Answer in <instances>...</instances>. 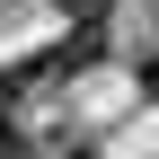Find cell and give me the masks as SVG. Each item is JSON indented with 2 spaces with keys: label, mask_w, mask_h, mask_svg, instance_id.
<instances>
[{
  "label": "cell",
  "mask_w": 159,
  "mask_h": 159,
  "mask_svg": "<svg viewBox=\"0 0 159 159\" xmlns=\"http://www.w3.org/2000/svg\"><path fill=\"white\" fill-rule=\"evenodd\" d=\"M106 9H115V0H62V18H80V27H97Z\"/></svg>",
  "instance_id": "6da1fadb"
},
{
  "label": "cell",
  "mask_w": 159,
  "mask_h": 159,
  "mask_svg": "<svg viewBox=\"0 0 159 159\" xmlns=\"http://www.w3.org/2000/svg\"><path fill=\"white\" fill-rule=\"evenodd\" d=\"M142 89H150V97H159V53H150V62H142Z\"/></svg>",
  "instance_id": "7a4b0ae2"
}]
</instances>
